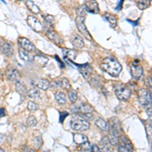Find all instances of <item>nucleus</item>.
<instances>
[{
    "instance_id": "39",
    "label": "nucleus",
    "mask_w": 152,
    "mask_h": 152,
    "mask_svg": "<svg viewBox=\"0 0 152 152\" xmlns=\"http://www.w3.org/2000/svg\"><path fill=\"white\" fill-rule=\"evenodd\" d=\"M54 84L56 87H61L62 86V78L61 79H55L54 80Z\"/></svg>"
},
{
    "instance_id": "38",
    "label": "nucleus",
    "mask_w": 152,
    "mask_h": 152,
    "mask_svg": "<svg viewBox=\"0 0 152 152\" xmlns=\"http://www.w3.org/2000/svg\"><path fill=\"white\" fill-rule=\"evenodd\" d=\"M62 88H65V89H69L70 88V84H69V80L66 79V78H62Z\"/></svg>"
},
{
    "instance_id": "7",
    "label": "nucleus",
    "mask_w": 152,
    "mask_h": 152,
    "mask_svg": "<svg viewBox=\"0 0 152 152\" xmlns=\"http://www.w3.org/2000/svg\"><path fill=\"white\" fill-rule=\"evenodd\" d=\"M130 71H131L132 77L135 80H139L143 75V68L140 65V63L136 60L131 62V64H130Z\"/></svg>"
},
{
    "instance_id": "31",
    "label": "nucleus",
    "mask_w": 152,
    "mask_h": 152,
    "mask_svg": "<svg viewBox=\"0 0 152 152\" xmlns=\"http://www.w3.org/2000/svg\"><path fill=\"white\" fill-rule=\"evenodd\" d=\"M87 13V9L85 5H80L79 7L77 8V15L78 16H81V18H85Z\"/></svg>"
},
{
    "instance_id": "8",
    "label": "nucleus",
    "mask_w": 152,
    "mask_h": 152,
    "mask_svg": "<svg viewBox=\"0 0 152 152\" xmlns=\"http://www.w3.org/2000/svg\"><path fill=\"white\" fill-rule=\"evenodd\" d=\"M139 102L142 105L151 104V91L147 88H142L139 90Z\"/></svg>"
},
{
    "instance_id": "11",
    "label": "nucleus",
    "mask_w": 152,
    "mask_h": 152,
    "mask_svg": "<svg viewBox=\"0 0 152 152\" xmlns=\"http://www.w3.org/2000/svg\"><path fill=\"white\" fill-rule=\"evenodd\" d=\"M99 149L102 152H114V148H113L112 143L110 141V138L109 136H104L100 140V143H99Z\"/></svg>"
},
{
    "instance_id": "20",
    "label": "nucleus",
    "mask_w": 152,
    "mask_h": 152,
    "mask_svg": "<svg viewBox=\"0 0 152 152\" xmlns=\"http://www.w3.org/2000/svg\"><path fill=\"white\" fill-rule=\"evenodd\" d=\"M28 96L34 100H40L41 99V92L38 88H31V89L28 90Z\"/></svg>"
},
{
    "instance_id": "35",
    "label": "nucleus",
    "mask_w": 152,
    "mask_h": 152,
    "mask_svg": "<svg viewBox=\"0 0 152 152\" xmlns=\"http://www.w3.org/2000/svg\"><path fill=\"white\" fill-rule=\"evenodd\" d=\"M37 123H38V122H37V119L33 116L29 117L28 119V121H26V125H28V127H35Z\"/></svg>"
},
{
    "instance_id": "6",
    "label": "nucleus",
    "mask_w": 152,
    "mask_h": 152,
    "mask_svg": "<svg viewBox=\"0 0 152 152\" xmlns=\"http://www.w3.org/2000/svg\"><path fill=\"white\" fill-rule=\"evenodd\" d=\"M71 109H72V112H74L76 115L94 112V107L89 104H87V102H80V104H76L75 102V104L72 105Z\"/></svg>"
},
{
    "instance_id": "23",
    "label": "nucleus",
    "mask_w": 152,
    "mask_h": 152,
    "mask_svg": "<svg viewBox=\"0 0 152 152\" xmlns=\"http://www.w3.org/2000/svg\"><path fill=\"white\" fill-rule=\"evenodd\" d=\"M104 18H105V20H107L110 23V26L112 28H115L117 26V23H118V19L116 18V15L112 13H105L104 14Z\"/></svg>"
},
{
    "instance_id": "2",
    "label": "nucleus",
    "mask_w": 152,
    "mask_h": 152,
    "mask_svg": "<svg viewBox=\"0 0 152 152\" xmlns=\"http://www.w3.org/2000/svg\"><path fill=\"white\" fill-rule=\"evenodd\" d=\"M109 126H110L109 132H111V136H109L110 141H111L113 146L118 145V138H119L120 135L124 134L121 122L117 118H113V119H111V121L109 122Z\"/></svg>"
},
{
    "instance_id": "33",
    "label": "nucleus",
    "mask_w": 152,
    "mask_h": 152,
    "mask_svg": "<svg viewBox=\"0 0 152 152\" xmlns=\"http://www.w3.org/2000/svg\"><path fill=\"white\" fill-rule=\"evenodd\" d=\"M33 144H34V146H35V148H40L42 146V144H43V141H42L41 137H35V138L33 139Z\"/></svg>"
},
{
    "instance_id": "3",
    "label": "nucleus",
    "mask_w": 152,
    "mask_h": 152,
    "mask_svg": "<svg viewBox=\"0 0 152 152\" xmlns=\"http://www.w3.org/2000/svg\"><path fill=\"white\" fill-rule=\"evenodd\" d=\"M115 94L120 100H128L131 96V89L126 84L118 82L115 84Z\"/></svg>"
},
{
    "instance_id": "30",
    "label": "nucleus",
    "mask_w": 152,
    "mask_h": 152,
    "mask_svg": "<svg viewBox=\"0 0 152 152\" xmlns=\"http://www.w3.org/2000/svg\"><path fill=\"white\" fill-rule=\"evenodd\" d=\"M15 90L18 92L19 94H24L26 92V88L24 87V85L20 82H16L15 84Z\"/></svg>"
},
{
    "instance_id": "13",
    "label": "nucleus",
    "mask_w": 152,
    "mask_h": 152,
    "mask_svg": "<svg viewBox=\"0 0 152 152\" xmlns=\"http://www.w3.org/2000/svg\"><path fill=\"white\" fill-rule=\"evenodd\" d=\"M28 24L31 28L35 29L36 31H39V33L43 31V28H44V26L41 21L33 15H29L28 18Z\"/></svg>"
},
{
    "instance_id": "24",
    "label": "nucleus",
    "mask_w": 152,
    "mask_h": 152,
    "mask_svg": "<svg viewBox=\"0 0 152 152\" xmlns=\"http://www.w3.org/2000/svg\"><path fill=\"white\" fill-rule=\"evenodd\" d=\"M55 97H56V100H57V102L59 104H66V102H67V96H66V94L62 91L56 92Z\"/></svg>"
},
{
    "instance_id": "37",
    "label": "nucleus",
    "mask_w": 152,
    "mask_h": 152,
    "mask_svg": "<svg viewBox=\"0 0 152 152\" xmlns=\"http://www.w3.org/2000/svg\"><path fill=\"white\" fill-rule=\"evenodd\" d=\"M39 107V105L36 104L35 102H28V109L29 111H37Z\"/></svg>"
},
{
    "instance_id": "40",
    "label": "nucleus",
    "mask_w": 152,
    "mask_h": 152,
    "mask_svg": "<svg viewBox=\"0 0 152 152\" xmlns=\"http://www.w3.org/2000/svg\"><path fill=\"white\" fill-rule=\"evenodd\" d=\"M89 152H102L99 149V147L97 145H92L91 148H90V151Z\"/></svg>"
},
{
    "instance_id": "36",
    "label": "nucleus",
    "mask_w": 152,
    "mask_h": 152,
    "mask_svg": "<svg viewBox=\"0 0 152 152\" xmlns=\"http://www.w3.org/2000/svg\"><path fill=\"white\" fill-rule=\"evenodd\" d=\"M77 116H79L80 118H82V119L86 120V121H90V120H94V115L91 114V113H86V114H79L77 115Z\"/></svg>"
},
{
    "instance_id": "28",
    "label": "nucleus",
    "mask_w": 152,
    "mask_h": 152,
    "mask_svg": "<svg viewBox=\"0 0 152 152\" xmlns=\"http://www.w3.org/2000/svg\"><path fill=\"white\" fill-rule=\"evenodd\" d=\"M68 97H69L70 102H73V104L77 102L78 94H77V92H76V90H74V89H70V90H69V92H68Z\"/></svg>"
},
{
    "instance_id": "44",
    "label": "nucleus",
    "mask_w": 152,
    "mask_h": 152,
    "mask_svg": "<svg viewBox=\"0 0 152 152\" xmlns=\"http://www.w3.org/2000/svg\"><path fill=\"white\" fill-rule=\"evenodd\" d=\"M64 116H67V113H64V114H62V118H61V122H63V119H64Z\"/></svg>"
},
{
    "instance_id": "21",
    "label": "nucleus",
    "mask_w": 152,
    "mask_h": 152,
    "mask_svg": "<svg viewBox=\"0 0 152 152\" xmlns=\"http://www.w3.org/2000/svg\"><path fill=\"white\" fill-rule=\"evenodd\" d=\"M73 140H74V142L76 144L80 145V144H83V143H85V142H87L88 138H87V136H85L84 134L76 133V134H74V136H73Z\"/></svg>"
},
{
    "instance_id": "25",
    "label": "nucleus",
    "mask_w": 152,
    "mask_h": 152,
    "mask_svg": "<svg viewBox=\"0 0 152 152\" xmlns=\"http://www.w3.org/2000/svg\"><path fill=\"white\" fill-rule=\"evenodd\" d=\"M37 87L41 90H47L50 87V81L47 79H40L37 82Z\"/></svg>"
},
{
    "instance_id": "46",
    "label": "nucleus",
    "mask_w": 152,
    "mask_h": 152,
    "mask_svg": "<svg viewBox=\"0 0 152 152\" xmlns=\"http://www.w3.org/2000/svg\"><path fill=\"white\" fill-rule=\"evenodd\" d=\"M4 139V136L2 134H0V142H2V140Z\"/></svg>"
},
{
    "instance_id": "1",
    "label": "nucleus",
    "mask_w": 152,
    "mask_h": 152,
    "mask_svg": "<svg viewBox=\"0 0 152 152\" xmlns=\"http://www.w3.org/2000/svg\"><path fill=\"white\" fill-rule=\"evenodd\" d=\"M102 69L105 71L107 74H110L113 77H116L121 73L122 65L117 59L115 58H105L100 63Z\"/></svg>"
},
{
    "instance_id": "32",
    "label": "nucleus",
    "mask_w": 152,
    "mask_h": 152,
    "mask_svg": "<svg viewBox=\"0 0 152 152\" xmlns=\"http://www.w3.org/2000/svg\"><path fill=\"white\" fill-rule=\"evenodd\" d=\"M45 23L48 26H50V28H52L53 24H54V23H55V18H54L53 15H50V14H49V15H46L45 16Z\"/></svg>"
},
{
    "instance_id": "5",
    "label": "nucleus",
    "mask_w": 152,
    "mask_h": 152,
    "mask_svg": "<svg viewBox=\"0 0 152 152\" xmlns=\"http://www.w3.org/2000/svg\"><path fill=\"white\" fill-rule=\"evenodd\" d=\"M89 122L82 119L79 116H76L71 120V128L74 131H85L89 129Z\"/></svg>"
},
{
    "instance_id": "43",
    "label": "nucleus",
    "mask_w": 152,
    "mask_h": 152,
    "mask_svg": "<svg viewBox=\"0 0 152 152\" xmlns=\"http://www.w3.org/2000/svg\"><path fill=\"white\" fill-rule=\"evenodd\" d=\"M6 115V112H5V109H3V107H0V118L4 117Z\"/></svg>"
},
{
    "instance_id": "34",
    "label": "nucleus",
    "mask_w": 152,
    "mask_h": 152,
    "mask_svg": "<svg viewBox=\"0 0 152 152\" xmlns=\"http://www.w3.org/2000/svg\"><path fill=\"white\" fill-rule=\"evenodd\" d=\"M90 148H91V145H90V143L88 141L79 145V149L82 151H90Z\"/></svg>"
},
{
    "instance_id": "16",
    "label": "nucleus",
    "mask_w": 152,
    "mask_h": 152,
    "mask_svg": "<svg viewBox=\"0 0 152 152\" xmlns=\"http://www.w3.org/2000/svg\"><path fill=\"white\" fill-rule=\"evenodd\" d=\"M78 67H79L80 72L82 73L83 76H84L86 79H89V78L91 77V73L94 72V69H92V67L89 64L78 65Z\"/></svg>"
},
{
    "instance_id": "45",
    "label": "nucleus",
    "mask_w": 152,
    "mask_h": 152,
    "mask_svg": "<svg viewBox=\"0 0 152 152\" xmlns=\"http://www.w3.org/2000/svg\"><path fill=\"white\" fill-rule=\"evenodd\" d=\"M147 112L149 113V117H151V107L149 105V110H147Z\"/></svg>"
},
{
    "instance_id": "27",
    "label": "nucleus",
    "mask_w": 152,
    "mask_h": 152,
    "mask_svg": "<svg viewBox=\"0 0 152 152\" xmlns=\"http://www.w3.org/2000/svg\"><path fill=\"white\" fill-rule=\"evenodd\" d=\"M140 9H146L150 6V0H135Z\"/></svg>"
},
{
    "instance_id": "10",
    "label": "nucleus",
    "mask_w": 152,
    "mask_h": 152,
    "mask_svg": "<svg viewBox=\"0 0 152 152\" xmlns=\"http://www.w3.org/2000/svg\"><path fill=\"white\" fill-rule=\"evenodd\" d=\"M76 26L78 28V31L82 34L87 40H91V36H90L89 31L88 29L86 28V26H85V23H84V18H81V16H77L76 18Z\"/></svg>"
},
{
    "instance_id": "26",
    "label": "nucleus",
    "mask_w": 152,
    "mask_h": 152,
    "mask_svg": "<svg viewBox=\"0 0 152 152\" xmlns=\"http://www.w3.org/2000/svg\"><path fill=\"white\" fill-rule=\"evenodd\" d=\"M26 6H28V8L31 10L33 13L35 14H38L40 13V8H39V6L35 4V2H33L31 0H26Z\"/></svg>"
},
{
    "instance_id": "15",
    "label": "nucleus",
    "mask_w": 152,
    "mask_h": 152,
    "mask_svg": "<svg viewBox=\"0 0 152 152\" xmlns=\"http://www.w3.org/2000/svg\"><path fill=\"white\" fill-rule=\"evenodd\" d=\"M71 43L74 46L76 49H82L84 47V41H83V38L79 35H73L71 37Z\"/></svg>"
},
{
    "instance_id": "9",
    "label": "nucleus",
    "mask_w": 152,
    "mask_h": 152,
    "mask_svg": "<svg viewBox=\"0 0 152 152\" xmlns=\"http://www.w3.org/2000/svg\"><path fill=\"white\" fill-rule=\"evenodd\" d=\"M18 44H19V46H20L23 50L26 51V52H28V53H33V52H36V51H37L36 46L34 45V44L31 43L28 39L23 38V37L18 38Z\"/></svg>"
},
{
    "instance_id": "12",
    "label": "nucleus",
    "mask_w": 152,
    "mask_h": 152,
    "mask_svg": "<svg viewBox=\"0 0 152 152\" xmlns=\"http://www.w3.org/2000/svg\"><path fill=\"white\" fill-rule=\"evenodd\" d=\"M47 36L53 43L56 44V45L62 46L63 44H64V41H63L62 37L59 35L57 31H54V29H49V31H47Z\"/></svg>"
},
{
    "instance_id": "14",
    "label": "nucleus",
    "mask_w": 152,
    "mask_h": 152,
    "mask_svg": "<svg viewBox=\"0 0 152 152\" xmlns=\"http://www.w3.org/2000/svg\"><path fill=\"white\" fill-rule=\"evenodd\" d=\"M84 5L86 7L87 12H91V13H99V3H97L96 0H88Z\"/></svg>"
},
{
    "instance_id": "18",
    "label": "nucleus",
    "mask_w": 152,
    "mask_h": 152,
    "mask_svg": "<svg viewBox=\"0 0 152 152\" xmlns=\"http://www.w3.org/2000/svg\"><path fill=\"white\" fill-rule=\"evenodd\" d=\"M1 52L7 57H11L13 55V47H12L11 43H5L1 44Z\"/></svg>"
},
{
    "instance_id": "19",
    "label": "nucleus",
    "mask_w": 152,
    "mask_h": 152,
    "mask_svg": "<svg viewBox=\"0 0 152 152\" xmlns=\"http://www.w3.org/2000/svg\"><path fill=\"white\" fill-rule=\"evenodd\" d=\"M62 52L64 54L65 58H67L68 60L73 61L74 59L77 57V52L75 50H71L68 48H62Z\"/></svg>"
},
{
    "instance_id": "41",
    "label": "nucleus",
    "mask_w": 152,
    "mask_h": 152,
    "mask_svg": "<svg viewBox=\"0 0 152 152\" xmlns=\"http://www.w3.org/2000/svg\"><path fill=\"white\" fill-rule=\"evenodd\" d=\"M145 84L148 87H151V77H150V76H146V78H145Z\"/></svg>"
},
{
    "instance_id": "22",
    "label": "nucleus",
    "mask_w": 152,
    "mask_h": 152,
    "mask_svg": "<svg viewBox=\"0 0 152 152\" xmlns=\"http://www.w3.org/2000/svg\"><path fill=\"white\" fill-rule=\"evenodd\" d=\"M95 125H96L100 130H102V131L109 132V130H110L109 123H107V121H104V119H102V118H99V119H97L96 121H95Z\"/></svg>"
},
{
    "instance_id": "17",
    "label": "nucleus",
    "mask_w": 152,
    "mask_h": 152,
    "mask_svg": "<svg viewBox=\"0 0 152 152\" xmlns=\"http://www.w3.org/2000/svg\"><path fill=\"white\" fill-rule=\"evenodd\" d=\"M6 78L9 81H18V79L19 78V73L15 68H8L6 71Z\"/></svg>"
},
{
    "instance_id": "47",
    "label": "nucleus",
    "mask_w": 152,
    "mask_h": 152,
    "mask_svg": "<svg viewBox=\"0 0 152 152\" xmlns=\"http://www.w3.org/2000/svg\"><path fill=\"white\" fill-rule=\"evenodd\" d=\"M0 152H5V151H4V150H3V149H2V148H1V147H0Z\"/></svg>"
},
{
    "instance_id": "4",
    "label": "nucleus",
    "mask_w": 152,
    "mask_h": 152,
    "mask_svg": "<svg viewBox=\"0 0 152 152\" xmlns=\"http://www.w3.org/2000/svg\"><path fill=\"white\" fill-rule=\"evenodd\" d=\"M133 145L129 137L125 134H122L118 138V152H132Z\"/></svg>"
},
{
    "instance_id": "42",
    "label": "nucleus",
    "mask_w": 152,
    "mask_h": 152,
    "mask_svg": "<svg viewBox=\"0 0 152 152\" xmlns=\"http://www.w3.org/2000/svg\"><path fill=\"white\" fill-rule=\"evenodd\" d=\"M23 151L24 152H36V149L35 148H29L28 146H23Z\"/></svg>"
},
{
    "instance_id": "29",
    "label": "nucleus",
    "mask_w": 152,
    "mask_h": 152,
    "mask_svg": "<svg viewBox=\"0 0 152 152\" xmlns=\"http://www.w3.org/2000/svg\"><path fill=\"white\" fill-rule=\"evenodd\" d=\"M35 60L37 61V62L40 63L41 65H43V66H45L48 63V58L45 57V56H43V55H37V56H35Z\"/></svg>"
}]
</instances>
